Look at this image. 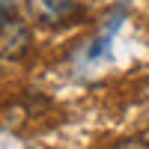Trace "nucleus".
<instances>
[{
	"label": "nucleus",
	"instance_id": "obj_3",
	"mask_svg": "<svg viewBox=\"0 0 149 149\" xmlns=\"http://www.w3.org/2000/svg\"><path fill=\"white\" fill-rule=\"evenodd\" d=\"M12 6H15V0H0V15H6V12H12Z\"/></svg>",
	"mask_w": 149,
	"mask_h": 149
},
{
	"label": "nucleus",
	"instance_id": "obj_2",
	"mask_svg": "<svg viewBox=\"0 0 149 149\" xmlns=\"http://www.w3.org/2000/svg\"><path fill=\"white\" fill-rule=\"evenodd\" d=\"M30 48V30L27 24H21L15 18H3L0 21V57L18 60L27 54Z\"/></svg>",
	"mask_w": 149,
	"mask_h": 149
},
{
	"label": "nucleus",
	"instance_id": "obj_1",
	"mask_svg": "<svg viewBox=\"0 0 149 149\" xmlns=\"http://www.w3.org/2000/svg\"><path fill=\"white\" fill-rule=\"evenodd\" d=\"M27 6L33 12V18L39 24H48V27L66 24V21L81 15V6L74 0H27Z\"/></svg>",
	"mask_w": 149,
	"mask_h": 149
},
{
	"label": "nucleus",
	"instance_id": "obj_4",
	"mask_svg": "<svg viewBox=\"0 0 149 149\" xmlns=\"http://www.w3.org/2000/svg\"><path fill=\"white\" fill-rule=\"evenodd\" d=\"M116 149H143V143H137V140H128V143H119Z\"/></svg>",
	"mask_w": 149,
	"mask_h": 149
}]
</instances>
